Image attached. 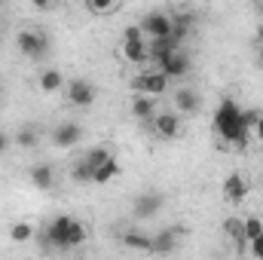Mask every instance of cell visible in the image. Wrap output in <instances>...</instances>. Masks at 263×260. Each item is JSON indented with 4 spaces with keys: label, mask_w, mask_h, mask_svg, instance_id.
Returning a JSON list of instances; mask_svg holds the SVG:
<instances>
[{
    "label": "cell",
    "mask_w": 263,
    "mask_h": 260,
    "mask_svg": "<svg viewBox=\"0 0 263 260\" xmlns=\"http://www.w3.org/2000/svg\"><path fill=\"white\" fill-rule=\"evenodd\" d=\"M242 110H245V107H239L236 98H223V101L217 104V110H214V132H217V138H220L223 144L248 147L251 132L245 129V123H242Z\"/></svg>",
    "instance_id": "1"
},
{
    "label": "cell",
    "mask_w": 263,
    "mask_h": 260,
    "mask_svg": "<svg viewBox=\"0 0 263 260\" xmlns=\"http://www.w3.org/2000/svg\"><path fill=\"white\" fill-rule=\"evenodd\" d=\"M15 46H18V52H22L25 59L37 62V59H43V55L49 52V37H46L40 28H25V31L15 34Z\"/></svg>",
    "instance_id": "2"
},
{
    "label": "cell",
    "mask_w": 263,
    "mask_h": 260,
    "mask_svg": "<svg viewBox=\"0 0 263 260\" xmlns=\"http://www.w3.org/2000/svg\"><path fill=\"white\" fill-rule=\"evenodd\" d=\"M168 89V77L162 70H141L135 80H132V92L135 95H147V98H159L162 92Z\"/></svg>",
    "instance_id": "3"
},
{
    "label": "cell",
    "mask_w": 263,
    "mask_h": 260,
    "mask_svg": "<svg viewBox=\"0 0 263 260\" xmlns=\"http://www.w3.org/2000/svg\"><path fill=\"white\" fill-rule=\"evenodd\" d=\"M70 214H59L46 224V230L40 233V242L43 248H59V251H67V230H70Z\"/></svg>",
    "instance_id": "4"
},
{
    "label": "cell",
    "mask_w": 263,
    "mask_h": 260,
    "mask_svg": "<svg viewBox=\"0 0 263 260\" xmlns=\"http://www.w3.org/2000/svg\"><path fill=\"white\" fill-rule=\"evenodd\" d=\"M138 28L144 31V37H147V40L172 37V15H168V12H162V9H150V12L138 22Z\"/></svg>",
    "instance_id": "5"
},
{
    "label": "cell",
    "mask_w": 263,
    "mask_h": 260,
    "mask_svg": "<svg viewBox=\"0 0 263 260\" xmlns=\"http://www.w3.org/2000/svg\"><path fill=\"white\" fill-rule=\"evenodd\" d=\"M65 98L70 107H92L98 92H95V86L89 80H70L65 86Z\"/></svg>",
    "instance_id": "6"
},
{
    "label": "cell",
    "mask_w": 263,
    "mask_h": 260,
    "mask_svg": "<svg viewBox=\"0 0 263 260\" xmlns=\"http://www.w3.org/2000/svg\"><path fill=\"white\" fill-rule=\"evenodd\" d=\"M181 239H184V227H165V230H159L153 236L150 254H175L178 245H181Z\"/></svg>",
    "instance_id": "7"
},
{
    "label": "cell",
    "mask_w": 263,
    "mask_h": 260,
    "mask_svg": "<svg viewBox=\"0 0 263 260\" xmlns=\"http://www.w3.org/2000/svg\"><path fill=\"white\" fill-rule=\"evenodd\" d=\"M162 205H165V196L150 190V193H141L138 199H135V208H132V211H135V217H138V220H147V217L159 214V211H162Z\"/></svg>",
    "instance_id": "8"
},
{
    "label": "cell",
    "mask_w": 263,
    "mask_h": 260,
    "mask_svg": "<svg viewBox=\"0 0 263 260\" xmlns=\"http://www.w3.org/2000/svg\"><path fill=\"white\" fill-rule=\"evenodd\" d=\"M147 49H150V62L156 65V70H159L175 52H181L184 46H178L172 37H162V40H147Z\"/></svg>",
    "instance_id": "9"
},
{
    "label": "cell",
    "mask_w": 263,
    "mask_h": 260,
    "mask_svg": "<svg viewBox=\"0 0 263 260\" xmlns=\"http://www.w3.org/2000/svg\"><path fill=\"white\" fill-rule=\"evenodd\" d=\"M83 141V126L80 123H59V129L52 132V144L55 147H62V150H67V147H77Z\"/></svg>",
    "instance_id": "10"
},
{
    "label": "cell",
    "mask_w": 263,
    "mask_h": 260,
    "mask_svg": "<svg viewBox=\"0 0 263 260\" xmlns=\"http://www.w3.org/2000/svg\"><path fill=\"white\" fill-rule=\"evenodd\" d=\"M150 123H153V132H156L159 138H165V141H172V138H178V135H181V117H178V114H172V110L156 114Z\"/></svg>",
    "instance_id": "11"
},
{
    "label": "cell",
    "mask_w": 263,
    "mask_h": 260,
    "mask_svg": "<svg viewBox=\"0 0 263 260\" xmlns=\"http://www.w3.org/2000/svg\"><path fill=\"white\" fill-rule=\"evenodd\" d=\"M190 67H193L190 55H187V52L181 49V52H175V55H172V59H168L165 65L159 67V70H162V73L168 77V83H172V80H181V77H187V73H190Z\"/></svg>",
    "instance_id": "12"
},
{
    "label": "cell",
    "mask_w": 263,
    "mask_h": 260,
    "mask_svg": "<svg viewBox=\"0 0 263 260\" xmlns=\"http://www.w3.org/2000/svg\"><path fill=\"white\" fill-rule=\"evenodd\" d=\"M37 86H40V92H46V95H55V92H62L67 83H65V73L59 70V67H46V70H40V77H37Z\"/></svg>",
    "instance_id": "13"
},
{
    "label": "cell",
    "mask_w": 263,
    "mask_h": 260,
    "mask_svg": "<svg viewBox=\"0 0 263 260\" xmlns=\"http://www.w3.org/2000/svg\"><path fill=\"white\" fill-rule=\"evenodd\" d=\"M245 196H248V181H245L242 175H230V178L223 181V199H227V202L239 205V202H245Z\"/></svg>",
    "instance_id": "14"
},
{
    "label": "cell",
    "mask_w": 263,
    "mask_h": 260,
    "mask_svg": "<svg viewBox=\"0 0 263 260\" xmlns=\"http://www.w3.org/2000/svg\"><path fill=\"white\" fill-rule=\"evenodd\" d=\"M123 59L132 62V65H144V62H150L147 40H123Z\"/></svg>",
    "instance_id": "15"
},
{
    "label": "cell",
    "mask_w": 263,
    "mask_h": 260,
    "mask_svg": "<svg viewBox=\"0 0 263 260\" xmlns=\"http://www.w3.org/2000/svg\"><path fill=\"white\" fill-rule=\"evenodd\" d=\"M132 117L141 120V123H150L156 117V98H147V95L132 98Z\"/></svg>",
    "instance_id": "16"
},
{
    "label": "cell",
    "mask_w": 263,
    "mask_h": 260,
    "mask_svg": "<svg viewBox=\"0 0 263 260\" xmlns=\"http://www.w3.org/2000/svg\"><path fill=\"white\" fill-rule=\"evenodd\" d=\"M175 107H178L181 114H196L199 110V92L190 89V86H181V89L175 92Z\"/></svg>",
    "instance_id": "17"
},
{
    "label": "cell",
    "mask_w": 263,
    "mask_h": 260,
    "mask_svg": "<svg viewBox=\"0 0 263 260\" xmlns=\"http://www.w3.org/2000/svg\"><path fill=\"white\" fill-rule=\"evenodd\" d=\"M28 178H31V184H34L37 190H49V187L55 184V172H52V165H46V162H40V165H34Z\"/></svg>",
    "instance_id": "18"
},
{
    "label": "cell",
    "mask_w": 263,
    "mask_h": 260,
    "mask_svg": "<svg viewBox=\"0 0 263 260\" xmlns=\"http://www.w3.org/2000/svg\"><path fill=\"white\" fill-rule=\"evenodd\" d=\"M123 245L132 248V251H150L153 248V236H147L141 230H129V233H123Z\"/></svg>",
    "instance_id": "19"
},
{
    "label": "cell",
    "mask_w": 263,
    "mask_h": 260,
    "mask_svg": "<svg viewBox=\"0 0 263 260\" xmlns=\"http://www.w3.org/2000/svg\"><path fill=\"white\" fill-rule=\"evenodd\" d=\"M37 141H40V135H37V129L28 123V126H22V129L12 135V144L18 147V150H31V147H37Z\"/></svg>",
    "instance_id": "20"
},
{
    "label": "cell",
    "mask_w": 263,
    "mask_h": 260,
    "mask_svg": "<svg viewBox=\"0 0 263 260\" xmlns=\"http://www.w3.org/2000/svg\"><path fill=\"white\" fill-rule=\"evenodd\" d=\"M120 172H123V169H120V162L110 156L104 165H98V169H95V178H92V184H107V181L120 178Z\"/></svg>",
    "instance_id": "21"
},
{
    "label": "cell",
    "mask_w": 263,
    "mask_h": 260,
    "mask_svg": "<svg viewBox=\"0 0 263 260\" xmlns=\"http://www.w3.org/2000/svg\"><path fill=\"white\" fill-rule=\"evenodd\" d=\"M9 239H12L15 245H25V242L34 239V227H31L28 220H15V224L9 227Z\"/></svg>",
    "instance_id": "22"
},
{
    "label": "cell",
    "mask_w": 263,
    "mask_h": 260,
    "mask_svg": "<svg viewBox=\"0 0 263 260\" xmlns=\"http://www.w3.org/2000/svg\"><path fill=\"white\" fill-rule=\"evenodd\" d=\"M223 233H227L236 245H248V242H245V227H242V217H227V220H223Z\"/></svg>",
    "instance_id": "23"
},
{
    "label": "cell",
    "mask_w": 263,
    "mask_h": 260,
    "mask_svg": "<svg viewBox=\"0 0 263 260\" xmlns=\"http://www.w3.org/2000/svg\"><path fill=\"white\" fill-rule=\"evenodd\" d=\"M86 242V227H83V220H70V230H67V251H73V248H80Z\"/></svg>",
    "instance_id": "24"
},
{
    "label": "cell",
    "mask_w": 263,
    "mask_h": 260,
    "mask_svg": "<svg viewBox=\"0 0 263 260\" xmlns=\"http://www.w3.org/2000/svg\"><path fill=\"white\" fill-rule=\"evenodd\" d=\"M110 156H114V153H110V150H107L104 144H98V147H92V150H89V153L83 156V162H89L92 169H98V165H104V162H107Z\"/></svg>",
    "instance_id": "25"
},
{
    "label": "cell",
    "mask_w": 263,
    "mask_h": 260,
    "mask_svg": "<svg viewBox=\"0 0 263 260\" xmlns=\"http://www.w3.org/2000/svg\"><path fill=\"white\" fill-rule=\"evenodd\" d=\"M92 178H95V169L89 162H83V159L70 169V181H77V184H92Z\"/></svg>",
    "instance_id": "26"
},
{
    "label": "cell",
    "mask_w": 263,
    "mask_h": 260,
    "mask_svg": "<svg viewBox=\"0 0 263 260\" xmlns=\"http://www.w3.org/2000/svg\"><path fill=\"white\" fill-rule=\"evenodd\" d=\"M86 9L95 12V15H110V12L120 9V3L117 0H86Z\"/></svg>",
    "instance_id": "27"
},
{
    "label": "cell",
    "mask_w": 263,
    "mask_h": 260,
    "mask_svg": "<svg viewBox=\"0 0 263 260\" xmlns=\"http://www.w3.org/2000/svg\"><path fill=\"white\" fill-rule=\"evenodd\" d=\"M242 227H245V242H254L257 236H263V220L260 217H242Z\"/></svg>",
    "instance_id": "28"
},
{
    "label": "cell",
    "mask_w": 263,
    "mask_h": 260,
    "mask_svg": "<svg viewBox=\"0 0 263 260\" xmlns=\"http://www.w3.org/2000/svg\"><path fill=\"white\" fill-rule=\"evenodd\" d=\"M248 251H251L254 260H263V236H257L254 242H248Z\"/></svg>",
    "instance_id": "29"
},
{
    "label": "cell",
    "mask_w": 263,
    "mask_h": 260,
    "mask_svg": "<svg viewBox=\"0 0 263 260\" xmlns=\"http://www.w3.org/2000/svg\"><path fill=\"white\" fill-rule=\"evenodd\" d=\"M123 40H147V37H144V31H141L138 25H129V28L123 31Z\"/></svg>",
    "instance_id": "30"
},
{
    "label": "cell",
    "mask_w": 263,
    "mask_h": 260,
    "mask_svg": "<svg viewBox=\"0 0 263 260\" xmlns=\"http://www.w3.org/2000/svg\"><path fill=\"white\" fill-rule=\"evenodd\" d=\"M9 144H12V138H9V135H6V132L0 129V156H3V153H6V150H9Z\"/></svg>",
    "instance_id": "31"
},
{
    "label": "cell",
    "mask_w": 263,
    "mask_h": 260,
    "mask_svg": "<svg viewBox=\"0 0 263 260\" xmlns=\"http://www.w3.org/2000/svg\"><path fill=\"white\" fill-rule=\"evenodd\" d=\"M251 138H254V141H260V144H263V114H260V120H257V126L251 129Z\"/></svg>",
    "instance_id": "32"
},
{
    "label": "cell",
    "mask_w": 263,
    "mask_h": 260,
    "mask_svg": "<svg viewBox=\"0 0 263 260\" xmlns=\"http://www.w3.org/2000/svg\"><path fill=\"white\" fill-rule=\"evenodd\" d=\"M254 40H257V43H260V46H263V25H260V28H257V34H254Z\"/></svg>",
    "instance_id": "33"
},
{
    "label": "cell",
    "mask_w": 263,
    "mask_h": 260,
    "mask_svg": "<svg viewBox=\"0 0 263 260\" xmlns=\"http://www.w3.org/2000/svg\"><path fill=\"white\" fill-rule=\"evenodd\" d=\"M257 59H260V65H263V46H260V52H257Z\"/></svg>",
    "instance_id": "34"
},
{
    "label": "cell",
    "mask_w": 263,
    "mask_h": 260,
    "mask_svg": "<svg viewBox=\"0 0 263 260\" xmlns=\"http://www.w3.org/2000/svg\"><path fill=\"white\" fill-rule=\"evenodd\" d=\"M0 98H3V86H0Z\"/></svg>",
    "instance_id": "35"
},
{
    "label": "cell",
    "mask_w": 263,
    "mask_h": 260,
    "mask_svg": "<svg viewBox=\"0 0 263 260\" xmlns=\"http://www.w3.org/2000/svg\"><path fill=\"white\" fill-rule=\"evenodd\" d=\"M0 43H3V31H0Z\"/></svg>",
    "instance_id": "36"
},
{
    "label": "cell",
    "mask_w": 263,
    "mask_h": 260,
    "mask_svg": "<svg viewBox=\"0 0 263 260\" xmlns=\"http://www.w3.org/2000/svg\"><path fill=\"white\" fill-rule=\"evenodd\" d=\"M0 9H3V3H0Z\"/></svg>",
    "instance_id": "37"
}]
</instances>
